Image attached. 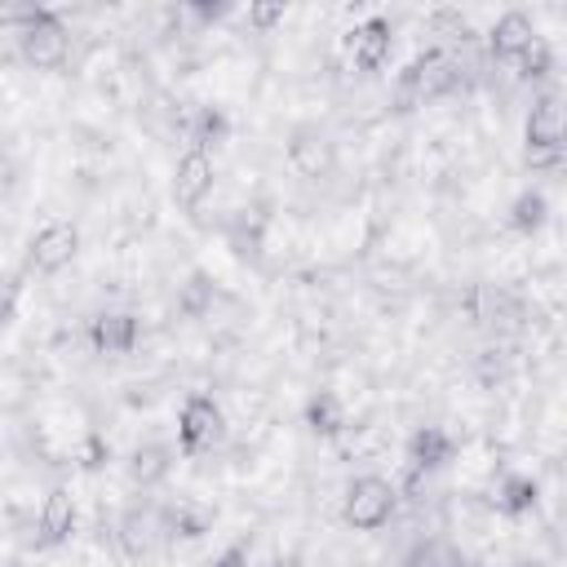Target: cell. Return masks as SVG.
<instances>
[{
	"label": "cell",
	"instance_id": "ba28073f",
	"mask_svg": "<svg viewBox=\"0 0 567 567\" xmlns=\"http://www.w3.org/2000/svg\"><path fill=\"white\" fill-rule=\"evenodd\" d=\"M213 182H217L213 155L199 151V146H190V151L177 159V168H173V204L186 208V213H195V208L213 195Z\"/></svg>",
	"mask_w": 567,
	"mask_h": 567
},
{
	"label": "cell",
	"instance_id": "ffe728a7",
	"mask_svg": "<svg viewBox=\"0 0 567 567\" xmlns=\"http://www.w3.org/2000/svg\"><path fill=\"white\" fill-rule=\"evenodd\" d=\"M208 297H213V284H208V275L195 270V275L186 279V288H182V310H186V315H204V301H208Z\"/></svg>",
	"mask_w": 567,
	"mask_h": 567
},
{
	"label": "cell",
	"instance_id": "9c48e42d",
	"mask_svg": "<svg viewBox=\"0 0 567 567\" xmlns=\"http://www.w3.org/2000/svg\"><path fill=\"white\" fill-rule=\"evenodd\" d=\"M487 44H492V53H496V58L518 62L523 53H532V49L540 44V35H536V22H532L523 9H509V13H501V18L492 22Z\"/></svg>",
	"mask_w": 567,
	"mask_h": 567
},
{
	"label": "cell",
	"instance_id": "5b68a950",
	"mask_svg": "<svg viewBox=\"0 0 567 567\" xmlns=\"http://www.w3.org/2000/svg\"><path fill=\"white\" fill-rule=\"evenodd\" d=\"M75 252H80V226L75 221H44L35 235H31V244H27V266L35 270V275H58V270H66L71 261H75Z\"/></svg>",
	"mask_w": 567,
	"mask_h": 567
},
{
	"label": "cell",
	"instance_id": "603a6c76",
	"mask_svg": "<svg viewBox=\"0 0 567 567\" xmlns=\"http://www.w3.org/2000/svg\"><path fill=\"white\" fill-rule=\"evenodd\" d=\"M208 567H248V558H244V549H226L217 563H208Z\"/></svg>",
	"mask_w": 567,
	"mask_h": 567
},
{
	"label": "cell",
	"instance_id": "7c38bea8",
	"mask_svg": "<svg viewBox=\"0 0 567 567\" xmlns=\"http://www.w3.org/2000/svg\"><path fill=\"white\" fill-rule=\"evenodd\" d=\"M137 319L128 310H111V315H97L93 328H89V341L97 354H128L137 346Z\"/></svg>",
	"mask_w": 567,
	"mask_h": 567
},
{
	"label": "cell",
	"instance_id": "8992f818",
	"mask_svg": "<svg viewBox=\"0 0 567 567\" xmlns=\"http://www.w3.org/2000/svg\"><path fill=\"white\" fill-rule=\"evenodd\" d=\"M523 142L532 155L567 151V97H540L523 124Z\"/></svg>",
	"mask_w": 567,
	"mask_h": 567
},
{
	"label": "cell",
	"instance_id": "8fae6325",
	"mask_svg": "<svg viewBox=\"0 0 567 567\" xmlns=\"http://www.w3.org/2000/svg\"><path fill=\"white\" fill-rule=\"evenodd\" d=\"M452 434L447 430H439V425H421L412 439H408V474L416 478V474H430V470H439L443 461H452Z\"/></svg>",
	"mask_w": 567,
	"mask_h": 567
},
{
	"label": "cell",
	"instance_id": "3957f363",
	"mask_svg": "<svg viewBox=\"0 0 567 567\" xmlns=\"http://www.w3.org/2000/svg\"><path fill=\"white\" fill-rule=\"evenodd\" d=\"M452 84H456V62H452L447 53L430 49V53H421L416 62H408V71H399L394 97H399V106L408 111V106H425V102L443 97Z\"/></svg>",
	"mask_w": 567,
	"mask_h": 567
},
{
	"label": "cell",
	"instance_id": "52a82bcc",
	"mask_svg": "<svg viewBox=\"0 0 567 567\" xmlns=\"http://www.w3.org/2000/svg\"><path fill=\"white\" fill-rule=\"evenodd\" d=\"M390 49H394V27L381 13H372L346 31V53L359 71H381L390 62Z\"/></svg>",
	"mask_w": 567,
	"mask_h": 567
},
{
	"label": "cell",
	"instance_id": "5bb4252c",
	"mask_svg": "<svg viewBox=\"0 0 567 567\" xmlns=\"http://www.w3.org/2000/svg\"><path fill=\"white\" fill-rule=\"evenodd\" d=\"M536 496H540L536 478H527V474H505V478L496 483V492H492V505H496L505 518H518V514H527V509L536 505Z\"/></svg>",
	"mask_w": 567,
	"mask_h": 567
},
{
	"label": "cell",
	"instance_id": "30bf717a",
	"mask_svg": "<svg viewBox=\"0 0 567 567\" xmlns=\"http://www.w3.org/2000/svg\"><path fill=\"white\" fill-rule=\"evenodd\" d=\"M75 532V496L66 487H53L35 509V545L53 549Z\"/></svg>",
	"mask_w": 567,
	"mask_h": 567
},
{
	"label": "cell",
	"instance_id": "9a60e30c",
	"mask_svg": "<svg viewBox=\"0 0 567 567\" xmlns=\"http://www.w3.org/2000/svg\"><path fill=\"white\" fill-rule=\"evenodd\" d=\"M288 155H292V164H297L306 177H319V173L332 164V146H328L323 133H297V142L288 146Z\"/></svg>",
	"mask_w": 567,
	"mask_h": 567
},
{
	"label": "cell",
	"instance_id": "2e32d148",
	"mask_svg": "<svg viewBox=\"0 0 567 567\" xmlns=\"http://www.w3.org/2000/svg\"><path fill=\"white\" fill-rule=\"evenodd\" d=\"M545 217H549V204H545V195H540V190H523V195L514 199V208H509V226H514V230H523V235L540 230V226H545Z\"/></svg>",
	"mask_w": 567,
	"mask_h": 567
},
{
	"label": "cell",
	"instance_id": "d6986e66",
	"mask_svg": "<svg viewBox=\"0 0 567 567\" xmlns=\"http://www.w3.org/2000/svg\"><path fill=\"white\" fill-rule=\"evenodd\" d=\"M221 137H226V120H221L217 111H199L195 124H190V146L208 151V146H217Z\"/></svg>",
	"mask_w": 567,
	"mask_h": 567
},
{
	"label": "cell",
	"instance_id": "277c9868",
	"mask_svg": "<svg viewBox=\"0 0 567 567\" xmlns=\"http://www.w3.org/2000/svg\"><path fill=\"white\" fill-rule=\"evenodd\" d=\"M18 49H22V58H27L31 66L53 71V66H62V62H66L71 40H66V27H62L49 9H31V13H22Z\"/></svg>",
	"mask_w": 567,
	"mask_h": 567
},
{
	"label": "cell",
	"instance_id": "4fadbf2b",
	"mask_svg": "<svg viewBox=\"0 0 567 567\" xmlns=\"http://www.w3.org/2000/svg\"><path fill=\"white\" fill-rule=\"evenodd\" d=\"M306 425L319 434V439H337L350 421H346V403L337 390H315L310 403H306Z\"/></svg>",
	"mask_w": 567,
	"mask_h": 567
},
{
	"label": "cell",
	"instance_id": "ac0fdd59",
	"mask_svg": "<svg viewBox=\"0 0 567 567\" xmlns=\"http://www.w3.org/2000/svg\"><path fill=\"white\" fill-rule=\"evenodd\" d=\"M412 567H474L456 545H447V540H430V545H421L416 554H412Z\"/></svg>",
	"mask_w": 567,
	"mask_h": 567
},
{
	"label": "cell",
	"instance_id": "7a4b0ae2",
	"mask_svg": "<svg viewBox=\"0 0 567 567\" xmlns=\"http://www.w3.org/2000/svg\"><path fill=\"white\" fill-rule=\"evenodd\" d=\"M226 439V412L213 394H186L177 412V452L182 456H204Z\"/></svg>",
	"mask_w": 567,
	"mask_h": 567
},
{
	"label": "cell",
	"instance_id": "7402d4cb",
	"mask_svg": "<svg viewBox=\"0 0 567 567\" xmlns=\"http://www.w3.org/2000/svg\"><path fill=\"white\" fill-rule=\"evenodd\" d=\"M248 18H252L257 27H270V22H279V18H284V4H252V9H248Z\"/></svg>",
	"mask_w": 567,
	"mask_h": 567
},
{
	"label": "cell",
	"instance_id": "6da1fadb",
	"mask_svg": "<svg viewBox=\"0 0 567 567\" xmlns=\"http://www.w3.org/2000/svg\"><path fill=\"white\" fill-rule=\"evenodd\" d=\"M394 505H399V492H394L390 478H381V474H359V478L346 487V496H341V518H346V527H354V532H377V527L390 523Z\"/></svg>",
	"mask_w": 567,
	"mask_h": 567
},
{
	"label": "cell",
	"instance_id": "44dd1931",
	"mask_svg": "<svg viewBox=\"0 0 567 567\" xmlns=\"http://www.w3.org/2000/svg\"><path fill=\"white\" fill-rule=\"evenodd\" d=\"M514 66H518L523 75H545V66H549V53H545V40H540V44H536L532 53H523V58H518Z\"/></svg>",
	"mask_w": 567,
	"mask_h": 567
},
{
	"label": "cell",
	"instance_id": "e0dca14e",
	"mask_svg": "<svg viewBox=\"0 0 567 567\" xmlns=\"http://www.w3.org/2000/svg\"><path fill=\"white\" fill-rule=\"evenodd\" d=\"M168 447H159V443H146V447H137L133 452V461H128V474L146 487V483H159L164 474H168Z\"/></svg>",
	"mask_w": 567,
	"mask_h": 567
}]
</instances>
